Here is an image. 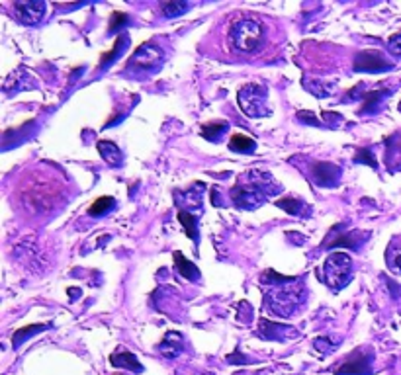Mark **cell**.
Here are the masks:
<instances>
[{
	"label": "cell",
	"instance_id": "cell-1",
	"mask_svg": "<svg viewBox=\"0 0 401 375\" xmlns=\"http://www.w3.org/2000/svg\"><path fill=\"white\" fill-rule=\"evenodd\" d=\"M260 282L271 287V291L266 295V303L278 317L294 315L299 303L306 299V287H303V282L298 278L280 276L274 270H268L260 278Z\"/></svg>",
	"mask_w": 401,
	"mask_h": 375
},
{
	"label": "cell",
	"instance_id": "cell-2",
	"mask_svg": "<svg viewBox=\"0 0 401 375\" xmlns=\"http://www.w3.org/2000/svg\"><path fill=\"white\" fill-rule=\"evenodd\" d=\"M282 186L266 170H249L231 188V199L241 209H257L264 199L276 195Z\"/></svg>",
	"mask_w": 401,
	"mask_h": 375
},
{
	"label": "cell",
	"instance_id": "cell-3",
	"mask_svg": "<svg viewBox=\"0 0 401 375\" xmlns=\"http://www.w3.org/2000/svg\"><path fill=\"white\" fill-rule=\"evenodd\" d=\"M264 41V27L260 22L253 18H241L237 20L231 32H229V43L231 47L241 53H253L259 49Z\"/></svg>",
	"mask_w": 401,
	"mask_h": 375
},
{
	"label": "cell",
	"instance_id": "cell-4",
	"mask_svg": "<svg viewBox=\"0 0 401 375\" xmlns=\"http://www.w3.org/2000/svg\"><path fill=\"white\" fill-rule=\"evenodd\" d=\"M237 104H239L241 112L249 117H264L271 114V110H268V90L262 84H257V82L241 86V90L237 94Z\"/></svg>",
	"mask_w": 401,
	"mask_h": 375
},
{
	"label": "cell",
	"instance_id": "cell-5",
	"mask_svg": "<svg viewBox=\"0 0 401 375\" xmlns=\"http://www.w3.org/2000/svg\"><path fill=\"white\" fill-rule=\"evenodd\" d=\"M323 274L325 284L333 291H341L345 285H349L352 278V260L345 252H333L325 258Z\"/></svg>",
	"mask_w": 401,
	"mask_h": 375
},
{
	"label": "cell",
	"instance_id": "cell-6",
	"mask_svg": "<svg viewBox=\"0 0 401 375\" xmlns=\"http://www.w3.org/2000/svg\"><path fill=\"white\" fill-rule=\"evenodd\" d=\"M47 12V4L43 0H20L14 4V18L26 26L39 24Z\"/></svg>",
	"mask_w": 401,
	"mask_h": 375
},
{
	"label": "cell",
	"instance_id": "cell-7",
	"mask_svg": "<svg viewBox=\"0 0 401 375\" xmlns=\"http://www.w3.org/2000/svg\"><path fill=\"white\" fill-rule=\"evenodd\" d=\"M161 61H163V53L157 45H151V43H145L141 47H137L135 53L131 55V65L141 69V71H155L161 66Z\"/></svg>",
	"mask_w": 401,
	"mask_h": 375
},
{
	"label": "cell",
	"instance_id": "cell-8",
	"mask_svg": "<svg viewBox=\"0 0 401 375\" xmlns=\"http://www.w3.org/2000/svg\"><path fill=\"white\" fill-rule=\"evenodd\" d=\"M389 69H391V63L378 51H363L354 59L356 73H382V71H389Z\"/></svg>",
	"mask_w": 401,
	"mask_h": 375
},
{
	"label": "cell",
	"instance_id": "cell-9",
	"mask_svg": "<svg viewBox=\"0 0 401 375\" xmlns=\"http://www.w3.org/2000/svg\"><path fill=\"white\" fill-rule=\"evenodd\" d=\"M372 374V358L364 352H354L347 362L339 365L335 375H370Z\"/></svg>",
	"mask_w": 401,
	"mask_h": 375
},
{
	"label": "cell",
	"instance_id": "cell-10",
	"mask_svg": "<svg viewBox=\"0 0 401 375\" xmlns=\"http://www.w3.org/2000/svg\"><path fill=\"white\" fill-rule=\"evenodd\" d=\"M311 178L321 188H331L341 178V169L333 162H315L311 169Z\"/></svg>",
	"mask_w": 401,
	"mask_h": 375
},
{
	"label": "cell",
	"instance_id": "cell-11",
	"mask_svg": "<svg viewBox=\"0 0 401 375\" xmlns=\"http://www.w3.org/2000/svg\"><path fill=\"white\" fill-rule=\"evenodd\" d=\"M184 350V337H182L179 330H168L165 338L161 340V344L157 346V352L167 358V360H174L179 358Z\"/></svg>",
	"mask_w": 401,
	"mask_h": 375
},
{
	"label": "cell",
	"instance_id": "cell-12",
	"mask_svg": "<svg viewBox=\"0 0 401 375\" xmlns=\"http://www.w3.org/2000/svg\"><path fill=\"white\" fill-rule=\"evenodd\" d=\"M30 88H36V82L32 80V77L27 75L24 69H18V71L12 73L10 77L4 80V84H2V90L6 92V94H10V92L30 90Z\"/></svg>",
	"mask_w": 401,
	"mask_h": 375
},
{
	"label": "cell",
	"instance_id": "cell-13",
	"mask_svg": "<svg viewBox=\"0 0 401 375\" xmlns=\"http://www.w3.org/2000/svg\"><path fill=\"white\" fill-rule=\"evenodd\" d=\"M260 335L268 340H284V338L296 337V330H292V326H282V324L271 323V321H260Z\"/></svg>",
	"mask_w": 401,
	"mask_h": 375
},
{
	"label": "cell",
	"instance_id": "cell-14",
	"mask_svg": "<svg viewBox=\"0 0 401 375\" xmlns=\"http://www.w3.org/2000/svg\"><path fill=\"white\" fill-rule=\"evenodd\" d=\"M276 206L284 209L290 215H296V217H310L311 215L310 204H306L303 199H298V197H280L276 202Z\"/></svg>",
	"mask_w": 401,
	"mask_h": 375
},
{
	"label": "cell",
	"instance_id": "cell-15",
	"mask_svg": "<svg viewBox=\"0 0 401 375\" xmlns=\"http://www.w3.org/2000/svg\"><path fill=\"white\" fill-rule=\"evenodd\" d=\"M96 149H98L100 156L110 167H122L124 165V155H122V151H119V147H117L116 143L102 139V141H98Z\"/></svg>",
	"mask_w": 401,
	"mask_h": 375
},
{
	"label": "cell",
	"instance_id": "cell-16",
	"mask_svg": "<svg viewBox=\"0 0 401 375\" xmlns=\"http://www.w3.org/2000/svg\"><path fill=\"white\" fill-rule=\"evenodd\" d=\"M110 363L114 365V367H126V370H130L133 374H141L143 372V365L141 362L131 354V352H117L114 354L112 358H110Z\"/></svg>",
	"mask_w": 401,
	"mask_h": 375
},
{
	"label": "cell",
	"instance_id": "cell-17",
	"mask_svg": "<svg viewBox=\"0 0 401 375\" xmlns=\"http://www.w3.org/2000/svg\"><path fill=\"white\" fill-rule=\"evenodd\" d=\"M174 264H176V270L181 274L182 278H186L188 282H196V280H200V270L196 268L194 264L190 262V260H186L182 256V252H174Z\"/></svg>",
	"mask_w": 401,
	"mask_h": 375
},
{
	"label": "cell",
	"instance_id": "cell-18",
	"mask_svg": "<svg viewBox=\"0 0 401 375\" xmlns=\"http://www.w3.org/2000/svg\"><path fill=\"white\" fill-rule=\"evenodd\" d=\"M255 147H257L255 139L247 137L243 133H237V135L231 137V141H229V149L235 151V153H253Z\"/></svg>",
	"mask_w": 401,
	"mask_h": 375
},
{
	"label": "cell",
	"instance_id": "cell-19",
	"mask_svg": "<svg viewBox=\"0 0 401 375\" xmlns=\"http://www.w3.org/2000/svg\"><path fill=\"white\" fill-rule=\"evenodd\" d=\"M179 221H181V225L184 227V231H186V234L192 239V241H198V219H196L194 215L190 213V211H184V209H181L179 211Z\"/></svg>",
	"mask_w": 401,
	"mask_h": 375
},
{
	"label": "cell",
	"instance_id": "cell-20",
	"mask_svg": "<svg viewBox=\"0 0 401 375\" xmlns=\"http://www.w3.org/2000/svg\"><path fill=\"white\" fill-rule=\"evenodd\" d=\"M41 330H45V324H32V326H24V328L16 330L12 337L14 348L22 346V342H24V340H27L30 337H34L36 332H41Z\"/></svg>",
	"mask_w": 401,
	"mask_h": 375
},
{
	"label": "cell",
	"instance_id": "cell-21",
	"mask_svg": "<svg viewBox=\"0 0 401 375\" xmlns=\"http://www.w3.org/2000/svg\"><path fill=\"white\" fill-rule=\"evenodd\" d=\"M227 121H216V123H207V125H204L202 128V135L206 137L207 141H211V143H216L218 139H220L221 135L227 131Z\"/></svg>",
	"mask_w": 401,
	"mask_h": 375
},
{
	"label": "cell",
	"instance_id": "cell-22",
	"mask_svg": "<svg viewBox=\"0 0 401 375\" xmlns=\"http://www.w3.org/2000/svg\"><path fill=\"white\" fill-rule=\"evenodd\" d=\"M188 2H176V0H172V2H163L161 4V10L163 14L167 16V18H179L184 12H188Z\"/></svg>",
	"mask_w": 401,
	"mask_h": 375
},
{
	"label": "cell",
	"instance_id": "cell-23",
	"mask_svg": "<svg viewBox=\"0 0 401 375\" xmlns=\"http://www.w3.org/2000/svg\"><path fill=\"white\" fill-rule=\"evenodd\" d=\"M126 43H128V38H126V36H119V38L116 39V43H114V47H112V51H108L106 55H102V59H100V69H106L108 65H112V63L116 61L117 55L122 53Z\"/></svg>",
	"mask_w": 401,
	"mask_h": 375
},
{
	"label": "cell",
	"instance_id": "cell-24",
	"mask_svg": "<svg viewBox=\"0 0 401 375\" xmlns=\"http://www.w3.org/2000/svg\"><path fill=\"white\" fill-rule=\"evenodd\" d=\"M112 207H114V197L102 195V197H98V199L89 207V215H92V217H100L106 211H110Z\"/></svg>",
	"mask_w": 401,
	"mask_h": 375
},
{
	"label": "cell",
	"instance_id": "cell-25",
	"mask_svg": "<svg viewBox=\"0 0 401 375\" xmlns=\"http://www.w3.org/2000/svg\"><path fill=\"white\" fill-rule=\"evenodd\" d=\"M336 342L339 340H335L333 337H319L313 340V348L317 350L319 354H331V352H335L339 348Z\"/></svg>",
	"mask_w": 401,
	"mask_h": 375
},
{
	"label": "cell",
	"instance_id": "cell-26",
	"mask_svg": "<svg viewBox=\"0 0 401 375\" xmlns=\"http://www.w3.org/2000/svg\"><path fill=\"white\" fill-rule=\"evenodd\" d=\"M388 90H378V92H368L366 94V100L368 102L364 104V112H374L376 108L380 106V102L388 96Z\"/></svg>",
	"mask_w": 401,
	"mask_h": 375
},
{
	"label": "cell",
	"instance_id": "cell-27",
	"mask_svg": "<svg viewBox=\"0 0 401 375\" xmlns=\"http://www.w3.org/2000/svg\"><path fill=\"white\" fill-rule=\"evenodd\" d=\"M360 234L358 231H354V233L350 234H345L343 239H339V241H335V243H331V246H345V248H358V245H360Z\"/></svg>",
	"mask_w": 401,
	"mask_h": 375
},
{
	"label": "cell",
	"instance_id": "cell-28",
	"mask_svg": "<svg viewBox=\"0 0 401 375\" xmlns=\"http://www.w3.org/2000/svg\"><path fill=\"white\" fill-rule=\"evenodd\" d=\"M354 162H366V165H370L372 169H378V162H376V158H372V153H370L368 149L358 151L356 156H354Z\"/></svg>",
	"mask_w": 401,
	"mask_h": 375
},
{
	"label": "cell",
	"instance_id": "cell-29",
	"mask_svg": "<svg viewBox=\"0 0 401 375\" xmlns=\"http://www.w3.org/2000/svg\"><path fill=\"white\" fill-rule=\"evenodd\" d=\"M388 45H389V51L393 53V55H401V32L389 38Z\"/></svg>",
	"mask_w": 401,
	"mask_h": 375
},
{
	"label": "cell",
	"instance_id": "cell-30",
	"mask_svg": "<svg viewBox=\"0 0 401 375\" xmlns=\"http://www.w3.org/2000/svg\"><path fill=\"white\" fill-rule=\"evenodd\" d=\"M128 22V14H114V18H112V24H110V32H114L116 27H119L122 24H126Z\"/></svg>",
	"mask_w": 401,
	"mask_h": 375
},
{
	"label": "cell",
	"instance_id": "cell-31",
	"mask_svg": "<svg viewBox=\"0 0 401 375\" xmlns=\"http://www.w3.org/2000/svg\"><path fill=\"white\" fill-rule=\"evenodd\" d=\"M298 119H301V121H308V123H311V125H321V123L317 121V117L311 116V114H308V112H301V114H298Z\"/></svg>",
	"mask_w": 401,
	"mask_h": 375
},
{
	"label": "cell",
	"instance_id": "cell-32",
	"mask_svg": "<svg viewBox=\"0 0 401 375\" xmlns=\"http://www.w3.org/2000/svg\"><path fill=\"white\" fill-rule=\"evenodd\" d=\"M391 266L398 270V272H401V250H396L393 252V258H391Z\"/></svg>",
	"mask_w": 401,
	"mask_h": 375
},
{
	"label": "cell",
	"instance_id": "cell-33",
	"mask_svg": "<svg viewBox=\"0 0 401 375\" xmlns=\"http://www.w3.org/2000/svg\"><path fill=\"white\" fill-rule=\"evenodd\" d=\"M192 375H209V374H192Z\"/></svg>",
	"mask_w": 401,
	"mask_h": 375
}]
</instances>
